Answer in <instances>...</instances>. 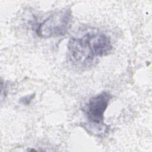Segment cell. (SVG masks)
Masks as SVG:
<instances>
[{
  "label": "cell",
  "instance_id": "1",
  "mask_svg": "<svg viewBox=\"0 0 152 152\" xmlns=\"http://www.w3.org/2000/svg\"><path fill=\"white\" fill-rule=\"evenodd\" d=\"M68 49L70 60L76 66H90L96 58L91 47L89 32L81 36L71 37Z\"/></svg>",
  "mask_w": 152,
  "mask_h": 152
},
{
  "label": "cell",
  "instance_id": "3",
  "mask_svg": "<svg viewBox=\"0 0 152 152\" xmlns=\"http://www.w3.org/2000/svg\"><path fill=\"white\" fill-rule=\"evenodd\" d=\"M111 99L109 93L103 91L89 99L83 110L90 123L105 125L103 122L104 113Z\"/></svg>",
  "mask_w": 152,
  "mask_h": 152
},
{
  "label": "cell",
  "instance_id": "2",
  "mask_svg": "<svg viewBox=\"0 0 152 152\" xmlns=\"http://www.w3.org/2000/svg\"><path fill=\"white\" fill-rule=\"evenodd\" d=\"M71 11L64 9L51 14L36 28V33L41 37L49 38L66 34L71 26Z\"/></svg>",
  "mask_w": 152,
  "mask_h": 152
},
{
  "label": "cell",
  "instance_id": "4",
  "mask_svg": "<svg viewBox=\"0 0 152 152\" xmlns=\"http://www.w3.org/2000/svg\"><path fill=\"white\" fill-rule=\"evenodd\" d=\"M33 97V96H26V97H23V100L22 99H20V102H22L23 103H24V104H29V101H30L32 98Z\"/></svg>",
  "mask_w": 152,
  "mask_h": 152
}]
</instances>
